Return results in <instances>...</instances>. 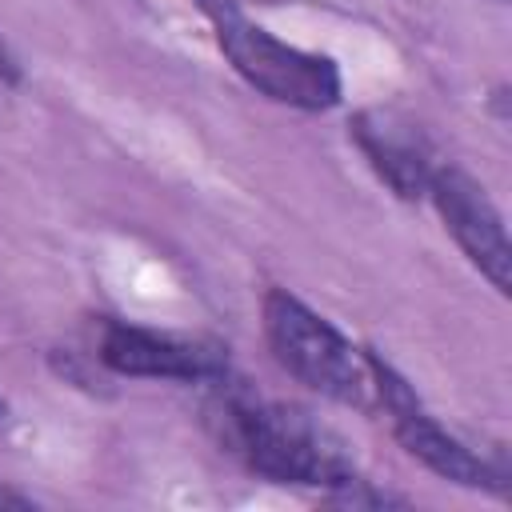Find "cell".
Masks as SVG:
<instances>
[{"label":"cell","mask_w":512,"mask_h":512,"mask_svg":"<svg viewBox=\"0 0 512 512\" xmlns=\"http://www.w3.org/2000/svg\"><path fill=\"white\" fill-rule=\"evenodd\" d=\"M100 360L120 376H144V380H220L228 376V356L220 344L184 340L172 332H152L140 324L108 320L100 328L96 344Z\"/></svg>","instance_id":"obj_6"},{"label":"cell","mask_w":512,"mask_h":512,"mask_svg":"<svg viewBox=\"0 0 512 512\" xmlns=\"http://www.w3.org/2000/svg\"><path fill=\"white\" fill-rule=\"evenodd\" d=\"M428 196L444 220V228L452 232V240L460 244V252L480 268V276L492 280V288L500 296H508V236H504V220L496 212V204L488 200V192L480 188V180H472L464 168L456 164H436L432 180H428Z\"/></svg>","instance_id":"obj_5"},{"label":"cell","mask_w":512,"mask_h":512,"mask_svg":"<svg viewBox=\"0 0 512 512\" xmlns=\"http://www.w3.org/2000/svg\"><path fill=\"white\" fill-rule=\"evenodd\" d=\"M368 368H372V384H376V400L388 412V424L396 432V440L404 444L408 456H416L428 472L464 484V488H488L492 480H504V472H492L472 448H464L416 396V388L380 356L368 352Z\"/></svg>","instance_id":"obj_4"},{"label":"cell","mask_w":512,"mask_h":512,"mask_svg":"<svg viewBox=\"0 0 512 512\" xmlns=\"http://www.w3.org/2000/svg\"><path fill=\"white\" fill-rule=\"evenodd\" d=\"M352 140L360 144V152L368 156V164L376 168V176L404 200H420L428 196V180L436 172V156L432 144L424 140V132L384 108L360 112L352 120Z\"/></svg>","instance_id":"obj_7"},{"label":"cell","mask_w":512,"mask_h":512,"mask_svg":"<svg viewBox=\"0 0 512 512\" xmlns=\"http://www.w3.org/2000/svg\"><path fill=\"white\" fill-rule=\"evenodd\" d=\"M260 312H264V340L288 376H296L304 388L336 404L368 408L376 400L368 352H360L340 328L316 316L304 300H296L284 288H272Z\"/></svg>","instance_id":"obj_3"},{"label":"cell","mask_w":512,"mask_h":512,"mask_svg":"<svg viewBox=\"0 0 512 512\" xmlns=\"http://www.w3.org/2000/svg\"><path fill=\"white\" fill-rule=\"evenodd\" d=\"M192 4L208 16L216 44L232 60V68L268 100L304 112H324L340 100L344 92L340 68L328 56L276 40L268 28L252 24L236 0H192Z\"/></svg>","instance_id":"obj_2"},{"label":"cell","mask_w":512,"mask_h":512,"mask_svg":"<svg viewBox=\"0 0 512 512\" xmlns=\"http://www.w3.org/2000/svg\"><path fill=\"white\" fill-rule=\"evenodd\" d=\"M212 384L216 396L208 400L204 420L216 444L248 472L276 484L324 488L336 500H348L364 484L344 440L312 420V412L280 400H260L240 384H224V376Z\"/></svg>","instance_id":"obj_1"},{"label":"cell","mask_w":512,"mask_h":512,"mask_svg":"<svg viewBox=\"0 0 512 512\" xmlns=\"http://www.w3.org/2000/svg\"><path fill=\"white\" fill-rule=\"evenodd\" d=\"M4 416H8V404H4V400H0V420H4Z\"/></svg>","instance_id":"obj_9"},{"label":"cell","mask_w":512,"mask_h":512,"mask_svg":"<svg viewBox=\"0 0 512 512\" xmlns=\"http://www.w3.org/2000/svg\"><path fill=\"white\" fill-rule=\"evenodd\" d=\"M0 508H32V496H24V492L0 484Z\"/></svg>","instance_id":"obj_8"}]
</instances>
